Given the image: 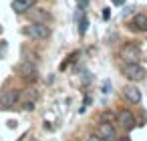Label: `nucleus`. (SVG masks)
Here are the masks:
<instances>
[{"label":"nucleus","mask_w":147,"mask_h":141,"mask_svg":"<svg viewBox=\"0 0 147 141\" xmlns=\"http://www.w3.org/2000/svg\"><path fill=\"white\" fill-rule=\"evenodd\" d=\"M24 34L30 36V38H34V40H45V38H49V34H51V28H49L45 22H30V24L24 28Z\"/></svg>","instance_id":"f257e3e1"},{"label":"nucleus","mask_w":147,"mask_h":141,"mask_svg":"<svg viewBox=\"0 0 147 141\" xmlns=\"http://www.w3.org/2000/svg\"><path fill=\"white\" fill-rule=\"evenodd\" d=\"M121 71H123V75H125L129 81H135V83H137V81H143V79H145V69H143L139 63H125Z\"/></svg>","instance_id":"f03ea898"},{"label":"nucleus","mask_w":147,"mask_h":141,"mask_svg":"<svg viewBox=\"0 0 147 141\" xmlns=\"http://www.w3.org/2000/svg\"><path fill=\"white\" fill-rule=\"evenodd\" d=\"M121 59H123L125 63H139V59H141L139 47L133 45V43H127V45L121 49Z\"/></svg>","instance_id":"7ed1b4c3"},{"label":"nucleus","mask_w":147,"mask_h":141,"mask_svg":"<svg viewBox=\"0 0 147 141\" xmlns=\"http://www.w3.org/2000/svg\"><path fill=\"white\" fill-rule=\"evenodd\" d=\"M18 99H20V93H18L16 89L4 91L2 95H0V109H10V107H14V105L18 103Z\"/></svg>","instance_id":"20e7f679"},{"label":"nucleus","mask_w":147,"mask_h":141,"mask_svg":"<svg viewBox=\"0 0 147 141\" xmlns=\"http://www.w3.org/2000/svg\"><path fill=\"white\" fill-rule=\"evenodd\" d=\"M18 73H20V77H22V79H26V81H34V79L38 77L36 67H34L32 63H28V61H24V63H20V65H18Z\"/></svg>","instance_id":"39448f33"},{"label":"nucleus","mask_w":147,"mask_h":141,"mask_svg":"<svg viewBox=\"0 0 147 141\" xmlns=\"http://www.w3.org/2000/svg\"><path fill=\"white\" fill-rule=\"evenodd\" d=\"M117 119H119V123H121V127L125 129V131H131L133 127H135V117H133V113L131 111H119V115H117Z\"/></svg>","instance_id":"423d86ee"},{"label":"nucleus","mask_w":147,"mask_h":141,"mask_svg":"<svg viewBox=\"0 0 147 141\" xmlns=\"http://www.w3.org/2000/svg\"><path fill=\"white\" fill-rule=\"evenodd\" d=\"M123 95H125V99H127L129 103H133V105L141 103V91H139L135 85H127V87L123 89Z\"/></svg>","instance_id":"0eeeda50"},{"label":"nucleus","mask_w":147,"mask_h":141,"mask_svg":"<svg viewBox=\"0 0 147 141\" xmlns=\"http://www.w3.org/2000/svg\"><path fill=\"white\" fill-rule=\"evenodd\" d=\"M32 6H34V0H12V10L18 12V14L28 12Z\"/></svg>","instance_id":"6e6552de"},{"label":"nucleus","mask_w":147,"mask_h":141,"mask_svg":"<svg viewBox=\"0 0 147 141\" xmlns=\"http://www.w3.org/2000/svg\"><path fill=\"white\" fill-rule=\"evenodd\" d=\"M99 137H101L103 141H113V139H115V129H113V125H111V123H101V127H99Z\"/></svg>","instance_id":"1a4fd4ad"},{"label":"nucleus","mask_w":147,"mask_h":141,"mask_svg":"<svg viewBox=\"0 0 147 141\" xmlns=\"http://www.w3.org/2000/svg\"><path fill=\"white\" fill-rule=\"evenodd\" d=\"M28 12H30V20L32 22H45L47 24V20H51V14L45 8H34V10H28Z\"/></svg>","instance_id":"9d476101"},{"label":"nucleus","mask_w":147,"mask_h":141,"mask_svg":"<svg viewBox=\"0 0 147 141\" xmlns=\"http://www.w3.org/2000/svg\"><path fill=\"white\" fill-rule=\"evenodd\" d=\"M131 30H147V14H135L131 18Z\"/></svg>","instance_id":"9b49d317"},{"label":"nucleus","mask_w":147,"mask_h":141,"mask_svg":"<svg viewBox=\"0 0 147 141\" xmlns=\"http://www.w3.org/2000/svg\"><path fill=\"white\" fill-rule=\"evenodd\" d=\"M77 22H79V34L83 36V34L87 32V28H89V20H87V16H85L83 10L77 12Z\"/></svg>","instance_id":"f8f14e48"},{"label":"nucleus","mask_w":147,"mask_h":141,"mask_svg":"<svg viewBox=\"0 0 147 141\" xmlns=\"http://www.w3.org/2000/svg\"><path fill=\"white\" fill-rule=\"evenodd\" d=\"M77 6H79V10H85L89 6V0H77Z\"/></svg>","instance_id":"ddd939ff"},{"label":"nucleus","mask_w":147,"mask_h":141,"mask_svg":"<svg viewBox=\"0 0 147 141\" xmlns=\"http://www.w3.org/2000/svg\"><path fill=\"white\" fill-rule=\"evenodd\" d=\"M113 119H115V115H111V113H105V115L101 117V121H105V123H111Z\"/></svg>","instance_id":"4468645a"},{"label":"nucleus","mask_w":147,"mask_h":141,"mask_svg":"<svg viewBox=\"0 0 147 141\" xmlns=\"http://www.w3.org/2000/svg\"><path fill=\"white\" fill-rule=\"evenodd\" d=\"M91 105V97H85V101H83V107H81V113L85 111V107H89Z\"/></svg>","instance_id":"2eb2a0df"},{"label":"nucleus","mask_w":147,"mask_h":141,"mask_svg":"<svg viewBox=\"0 0 147 141\" xmlns=\"http://www.w3.org/2000/svg\"><path fill=\"white\" fill-rule=\"evenodd\" d=\"M24 109H26V111H32V109H34V101H28V103H24Z\"/></svg>","instance_id":"dca6fc26"},{"label":"nucleus","mask_w":147,"mask_h":141,"mask_svg":"<svg viewBox=\"0 0 147 141\" xmlns=\"http://www.w3.org/2000/svg\"><path fill=\"white\" fill-rule=\"evenodd\" d=\"M85 141H103V139H101L99 135H89V137H87Z\"/></svg>","instance_id":"f3484780"},{"label":"nucleus","mask_w":147,"mask_h":141,"mask_svg":"<svg viewBox=\"0 0 147 141\" xmlns=\"http://www.w3.org/2000/svg\"><path fill=\"white\" fill-rule=\"evenodd\" d=\"M109 16H111L109 8H103V20H109Z\"/></svg>","instance_id":"a211bd4d"},{"label":"nucleus","mask_w":147,"mask_h":141,"mask_svg":"<svg viewBox=\"0 0 147 141\" xmlns=\"http://www.w3.org/2000/svg\"><path fill=\"white\" fill-rule=\"evenodd\" d=\"M113 4H117V6H121V4H125V0H111Z\"/></svg>","instance_id":"6ab92c4d"},{"label":"nucleus","mask_w":147,"mask_h":141,"mask_svg":"<svg viewBox=\"0 0 147 141\" xmlns=\"http://www.w3.org/2000/svg\"><path fill=\"white\" fill-rule=\"evenodd\" d=\"M121 141H129V139H121Z\"/></svg>","instance_id":"aec40b11"}]
</instances>
